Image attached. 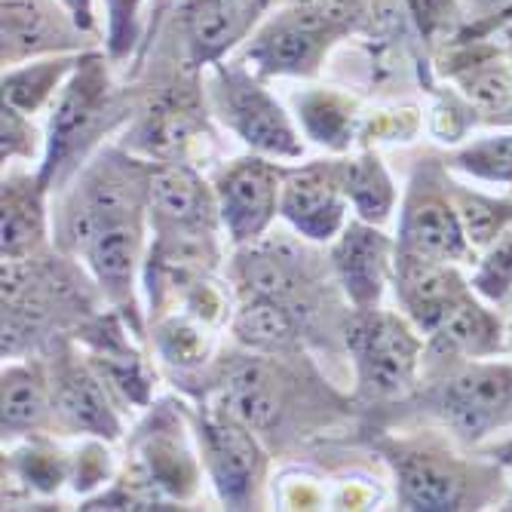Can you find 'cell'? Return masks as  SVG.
I'll return each mask as SVG.
<instances>
[{
    "label": "cell",
    "mask_w": 512,
    "mask_h": 512,
    "mask_svg": "<svg viewBox=\"0 0 512 512\" xmlns=\"http://www.w3.org/2000/svg\"><path fill=\"white\" fill-rule=\"evenodd\" d=\"M200 405L218 408L252 427L264 442L283 445L298 433H310L322 414L332 417L338 393L319 381L301 356H267L237 344L212 359L200 375Z\"/></svg>",
    "instance_id": "1"
},
{
    "label": "cell",
    "mask_w": 512,
    "mask_h": 512,
    "mask_svg": "<svg viewBox=\"0 0 512 512\" xmlns=\"http://www.w3.org/2000/svg\"><path fill=\"white\" fill-rule=\"evenodd\" d=\"M298 234H264L261 240L240 246L230 264L237 292L264 295L283 304L307 344L335 341L347 350V322L353 307L332 270Z\"/></svg>",
    "instance_id": "2"
},
{
    "label": "cell",
    "mask_w": 512,
    "mask_h": 512,
    "mask_svg": "<svg viewBox=\"0 0 512 512\" xmlns=\"http://www.w3.org/2000/svg\"><path fill=\"white\" fill-rule=\"evenodd\" d=\"M99 286L86 267L65 252H40L25 261H4V359L37 356L77 338L102 313Z\"/></svg>",
    "instance_id": "3"
},
{
    "label": "cell",
    "mask_w": 512,
    "mask_h": 512,
    "mask_svg": "<svg viewBox=\"0 0 512 512\" xmlns=\"http://www.w3.org/2000/svg\"><path fill=\"white\" fill-rule=\"evenodd\" d=\"M460 445H482L512 427V362L424 353L421 381L402 399Z\"/></svg>",
    "instance_id": "4"
},
{
    "label": "cell",
    "mask_w": 512,
    "mask_h": 512,
    "mask_svg": "<svg viewBox=\"0 0 512 512\" xmlns=\"http://www.w3.org/2000/svg\"><path fill=\"white\" fill-rule=\"evenodd\" d=\"M126 117V96L114 89L105 56L83 53L50 108L46 151L37 169L46 188L62 191L99 151L102 138Z\"/></svg>",
    "instance_id": "5"
},
{
    "label": "cell",
    "mask_w": 512,
    "mask_h": 512,
    "mask_svg": "<svg viewBox=\"0 0 512 512\" xmlns=\"http://www.w3.org/2000/svg\"><path fill=\"white\" fill-rule=\"evenodd\" d=\"M378 451L396 482V497L402 509L421 512H457L485 509L500 500L503 473L485 460L463 457L451 451L442 439H378ZM503 503V500H500Z\"/></svg>",
    "instance_id": "6"
},
{
    "label": "cell",
    "mask_w": 512,
    "mask_h": 512,
    "mask_svg": "<svg viewBox=\"0 0 512 512\" xmlns=\"http://www.w3.org/2000/svg\"><path fill=\"white\" fill-rule=\"evenodd\" d=\"M427 344L408 316L393 310H353L347 322V356L356 371V396L387 408L411 396L421 381Z\"/></svg>",
    "instance_id": "7"
},
{
    "label": "cell",
    "mask_w": 512,
    "mask_h": 512,
    "mask_svg": "<svg viewBox=\"0 0 512 512\" xmlns=\"http://www.w3.org/2000/svg\"><path fill=\"white\" fill-rule=\"evenodd\" d=\"M209 105L240 142L270 160H301L304 142L286 108L243 62H218L209 77Z\"/></svg>",
    "instance_id": "8"
},
{
    "label": "cell",
    "mask_w": 512,
    "mask_h": 512,
    "mask_svg": "<svg viewBox=\"0 0 512 512\" xmlns=\"http://www.w3.org/2000/svg\"><path fill=\"white\" fill-rule=\"evenodd\" d=\"M399 252L424 255L436 261H476V249L463 234L460 215L448 194V166L436 160L417 163L399 215Z\"/></svg>",
    "instance_id": "9"
},
{
    "label": "cell",
    "mask_w": 512,
    "mask_h": 512,
    "mask_svg": "<svg viewBox=\"0 0 512 512\" xmlns=\"http://www.w3.org/2000/svg\"><path fill=\"white\" fill-rule=\"evenodd\" d=\"M194 427L218 500L227 509H258L267 470L264 439L237 417L209 405L197 408Z\"/></svg>",
    "instance_id": "10"
},
{
    "label": "cell",
    "mask_w": 512,
    "mask_h": 512,
    "mask_svg": "<svg viewBox=\"0 0 512 512\" xmlns=\"http://www.w3.org/2000/svg\"><path fill=\"white\" fill-rule=\"evenodd\" d=\"M347 31L325 16L292 4L267 16L243 50V65L264 77H313L325 65L332 46Z\"/></svg>",
    "instance_id": "11"
},
{
    "label": "cell",
    "mask_w": 512,
    "mask_h": 512,
    "mask_svg": "<svg viewBox=\"0 0 512 512\" xmlns=\"http://www.w3.org/2000/svg\"><path fill=\"white\" fill-rule=\"evenodd\" d=\"M53 387V417L62 436H92L114 442L123 433L120 402L105 384V378L80 350L59 344L46 359Z\"/></svg>",
    "instance_id": "12"
},
{
    "label": "cell",
    "mask_w": 512,
    "mask_h": 512,
    "mask_svg": "<svg viewBox=\"0 0 512 512\" xmlns=\"http://www.w3.org/2000/svg\"><path fill=\"white\" fill-rule=\"evenodd\" d=\"M283 178L286 169L261 154L237 157L215 172L212 191L218 218L234 249L261 240L270 230L283 200Z\"/></svg>",
    "instance_id": "13"
},
{
    "label": "cell",
    "mask_w": 512,
    "mask_h": 512,
    "mask_svg": "<svg viewBox=\"0 0 512 512\" xmlns=\"http://www.w3.org/2000/svg\"><path fill=\"white\" fill-rule=\"evenodd\" d=\"M206 108L194 89L169 86L129 126L123 148L151 163H191L212 142Z\"/></svg>",
    "instance_id": "14"
},
{
    "label": "cell",
    "mask_w": 512,
    "mask_h": 512,
    "mask_svg": "<svg viewBox=\"0 0 512 512\" xmlns=\"http://www.w3.org/2000/svg\"><path fill=\"white\" fill-rule=\"evenodd\" d=\"M0 40L4 68H16L46 56H71L92 43L62 0H0Z\"/></svg>",
    "instance_id": "15"
},
{
    "label": "cell",
    "mask_w": 512,
    "mask_h": 512,
    "mask_svg": "<svg viewBox=\"0 0 512 512\" xmlns=\"http://www.w3.org/2000/svg\"><path fill=\"white\" fill-rule=\"evenodd\" d=\"M270 0H178L175 31L191 71L224 62L227 53L255 34Z\"/></svg>",
    "instance_id": "16"
},
{
    "label": "cell",
    "mask_w": 512,
    "mask_h": 512,
    "mask_svg": "<svg viewBox=\"0 0 512 512\" xmlns=\"http://www.w3.org/2000/svg\"><path fill=\"white\" fill-rule=\"evenodd\" d=\"M347 184L344 160H313L286 169L279 215L310 243H332L347 224Z\"/></svg>",
    "instance_id": "17"
},
{
    "label": "cell",
    "mask_w": 512,
    "mask_h": 512,
    "mask_svg": "<svg viewBox=\"0 0 512 512\" xmlns=\"http://www.w3.org/2000/svg\"><path fill=\"white\" fill-rule=\"evenodd\" d=\"M332 270L353 310H375L387 286H393L396 243L384 234L381 224L347 221L332 243Z\"/></svg>",
    "instance_id": "18"
},
{
    "label": "cell",
    "mask_w": 512,
    "mask_h": 512,
    "mask_svg": "<svg viewBox=\"0 0 512 512\" xmlns=\"http://www.w3.org/2000/svg\"><path fill=\"white\" fill-rule=\"evenodd\" d=\"M393 289L402 313L417 325L424 338L442 322V316L467 295L473 286L460 276L457 264L411 255L396 249Z\"/></svg>",
    "instance_id": "19"
},
{
    "label": "cell",
    "mask_w": 512,
    "mask_h": 512,
    "mask_svg": "<svg viewBox=\"0 0 512 512\" xmlns=\"http://www.w3.org/2000/svg\"><path fill=\"white\" fill-rule=\"evenodd\" d=\"M178 227H221L215 191L191 163H157L151 175V230Z\"/></svg>",
    "instance_id": "20"
},
{
    "label": "cell",
    "mask_w": 512,
    "mask_h": 512,
    "mask_svg": "<svg viewBox=\"0 0 512 512\" xmlns=\"http://www.w3.org/2000/svg\"><path fill=\"white\" fill-rule=\"evenodd\" d=\"M40 172L4 166V261H25L50 252V212Z\"/></svg>",
    "instance_id": "21"
},
{
    "label": "cell",
    "mask_w": 512,
    "mask_h": 512,
    "mask_svg": "<svg viewBox=\"0 0 512 512\" xmlns=\"http://www.w3.org/2000/svg\"><path fill=\"white\" fill-rule=\"evenodd\" d=\"M0 427H4V442L10 445L56 430L46 359L25 356L4 365V421Z\"/></svg>",
    "instance_id": "22"
},
{
    "label": "cell",
    "mask_w": 512,
    "mask_h": 512,
    "mask_svg": "<svg viewBox=\"0 0 512 512\" xmlns=\"http://www.w3.org/2000/svg\"><path fill=\"white\" fill-rule=\"evenodd\" d=\"M509 350L506 329L494 310L470 289L427 335V353L451 359H488Z\"/></svg>",
    "instance_id": "23"
},
{
    "label": "cell",
    "mask_w": 512,
    "mask_h": 512,
    "mask_svg": "<svg viewBox=\"0 0 512 512\" xmlns=\"http://www.w3.org/2000/svg\"><path fill=\"white\" fill-rule=\"evenodd\" d=\"M230 335L240 347L267 356H301L307 350L292 313L252 292H237V307L230 310Z\"/></svg>",
    "instance_id": "24"
},
{
    "label": "cell",
    "mask_w": 512,
    "mask_h": 512,
    "mask_svg": "<svg viewBox=\"0 0 512 512\" xmlns=\"http://www.w3.org/2000/svg\"><path fill=\"white\" fill-rule=\"evenodd\" d=\"M215 325L184 313V310H172L157 316L154 325V344L160 353V362L172 371L175 378L191 381L194 375L212 362V335Z\"/></svg>",
    "instance_id": "25"
},
{
    "label": "cell",
    "mask_w": 512,
    "mask_h": 512,
    "mask_svg": "<svg viewBox=\"0 0 512 512\" xmlns=\"http://www.w3.org/2000/svg\"><path fill=\"white\" fill-rule=\"evenodd\" d=\"M80 53L71 56H46L16 68H4V105L34 117L46 108H53L62 86L74 74Z\"/></svg>",
    "instance_id": "26"
},
{
    "label": "cell",
    "mask_w": 512,
    "mask_h": 512,
    "mask_svg": "<svg viewBox=\"0 0 512 512\" xmlns=\"http://www.w3.org/2000/svg\"><path fill=\"white\" fill-rule=\"evenodd\" d=\"M347 200L356 218L371 224H387L396 206V184L375 151H362L359 157L344 160Z\"/></svg>",
    "instance_id": "27"
},
{
    "label": "cell",
    "mask_w": 512,
    "mask_h": 512,
    "mask_svg": "<svg viewBox=\"0 0 512 512\" xmlns=\"http://www.w3.org/2000/svg\"><path fill=\"white\" fill-rule=\"evenodd\" d=\"M448 194L460 215L463 234H467L476 252L491 246L512 224V197H491V194L473 191L467 184L454 181L451 175H448Z\"/></svg>",
    "instance_id": "28"
},
{
    "label": "cell",
    "mask_w": 512,
    "mask_h": 512,
    "mask_svg": "<svg viewBox=\"0 0 512 512\" xmlns=\"http://www.w3.org/2000/svg\"><path fill=\"white\" fill-rule=\"evenodd\" d=\"M448 169L488 184H512V132L482 135L454 148L442 160Z\"/></svg>",
    "instance_id": "29"
},
{
    "label": "cell",
    "mask_w": 512,
    "mask_h": 512,
    "mask_svg": "<svg viewBox=\"0 0 512 512\" xmlns=\"http://www.w3.org/2000/svg\"><path fill=\"white\" fill-rule=\"evenodd\" d=\"M298 111L304 120V129L313 135V142L329 145L332 151H344L353 142V114L350 108L332 96V92H310L298 96Z\"/></svg>",
    "instance_id": "30"
},
{
    "label": "cell",
    "mask_w": 512,
    "mask_h": 512,
    "mask_svg": "<svg viewBox=\"0 0 512 512\" xmlns=\"http://www.w3.org/2000/svg\"><path fill=\"white\" fill-rule=\"evenodd\" d=\"M10 467L31 491L53 494L62 488V482L71 479L74 460H68L56 448L31 436V439H22V448L16 454H10Z\"/></svg>",
    "instance_id": "31"
},
{
    "label": "cell",
    "mask_w": 512,
    "mask_h": 512,
    "mask_svg": "<svg viewBox=\"0 0 512 512\" xmlns=\"http://www.w3.org/2000/svg\"><path fill=\"white\" fill-rule=\"evenodd\" d=\"M470 286L482 301L491 304H503L512 298V224L491 246L482 249V255L476 258Z\"/></svg>",
    "instance_id": "32"
},
{
    "label": "cell",
    "mask_w": 512,
    "mask_h": 512,
    "mask_svg": "<svg viewBox=\"0 0 512 512\" xmlns=\"http://www.w3.org/2000/svg\"><path fill=\"white\" fill-rule=\"evenodd\" d=\"M0 151H4V166L34 163L43 160L46 135L34 129V117L4 105V120H0Z\"/></svg>",
    "instance_id": "33"
},
{
    "label": "cell",
    "mask_w": 512,
    "mask_h": 512,
    "mask_svg": "<svg viewBox=\"0 0 512 512\" xmlns=\"http://www.w3.org/2000/svg\"><path fill=\"white\" fill-rule=\"evenodd\" d=\"M108 13V53L111 59H123L132 53L142 31V10L148 0H102Z\"/></svg>",
    "instance_id": "34"
},
{
    "label": "cell",
    "mask_w": 512,
    "mask_h": 512,
    "mask_svg": "<svg viewBox=\"0 0 512 512\" xmlns=\"http://www.w3.org/2000/svg\"><path fill=\"white\" fill-rule=\"evenodd\" d=\"M454 4L463 22L460 40H467V43L512 22V0H454Z\"/></svg>",
    "instance_id": "35"
},
{
    "label": "cell",
    "mask_w": 512,
    "mask_h": 512,
    "mask_svg": "<svg viewBox=\"0 0 512 512\" xmlns=\"http://www.w3.org/2000/svg\"><path fill=\"white\" fill-rule=\"evenodd\" d=\"M292 4H301V7L325 16L338 28H344L347 34L356 31L371 13V0H292Z\"/></svg>",
    "instance_id": "36"
},
{
    "label": "cell",
    "mask_w": 512,
    "mask_h": 512,
    "mask_svg": "<svg viewBox=\"0 0 512 512\" xmlns=\"http://www.w3.org/2000/svg\"><path fill=\"white\" fill-rule=\"evenodd\" d=\"M62 4L74 13V19H77L86 31L96 34V10H92V0H62Z\"/></svg>",
    "instance_id": "37"
},
{
    "label": "cell",
    "mask_w": 512,
    "mask_h": 512,
    "mask_svg": "<svg viewBox=\"0 0 512 512\" xmlns=\"http://www.w3.org/2000/svg\"><path fill=\"white\" fill-rule=\"evenodd\" d=\"M491 454L503 463V467H512V439H506V442H500V445H494L491 448ZM503 509H512V494L506 497V503H503Z\"/></svg>",
    "instance_id": "38"
},
{
    "label": "cell",
    "mask_w": 512,
    "mask_h": 512,
    "mask_svg": "<svg viewBox=\"0 0 512 512\" xmlns=\"http://www.w3.org/2000/svg\"><path fill=\"white\" fill-rule=\"evenodd\" d=\"M506 341H509V350H512V319H509V329H506Z\"/></svg>",
    "instance_id": "39"
}]
</instances>
